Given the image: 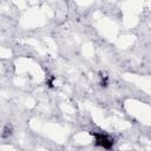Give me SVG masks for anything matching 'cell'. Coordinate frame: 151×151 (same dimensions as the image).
I'll list each match as a JSON object with an SVG mask.
<instances>
[{
  "label": "cell",
  "mask_w": 151,
  "mask_h": 151,
  "mask_svg": "<svg viewBox=\"0 0 151 151\" xmlns=\"http://www.w3.org/2000/svg\"><path fill=\"white\" fill-rule=\"evenodd\" d=\"M93 136H94V139H96V144L101 146V147H104V149H111V146L113 145L112 139L107 134H105V133L94 132Z\"/></svg>",
  "instance_id": "6da1fadb"
}]
</instances>
